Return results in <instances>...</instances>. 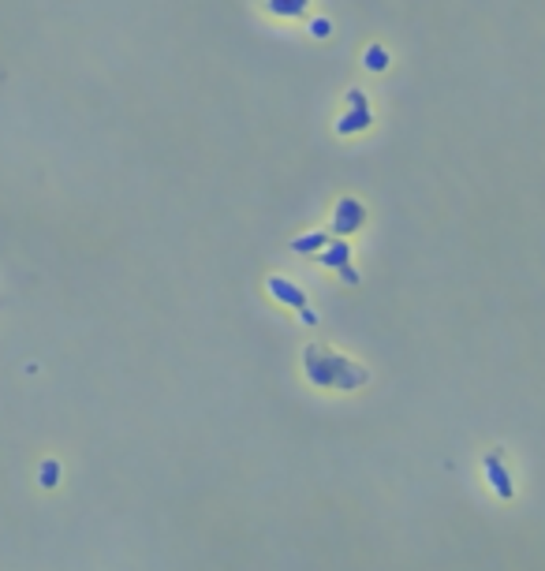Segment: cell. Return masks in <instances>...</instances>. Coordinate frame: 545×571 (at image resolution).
I'll return each mask as SVG.
<instances>
[{"instance_id":"cell-1","label":"cell","mask_w":545,"mask_h":571,"mask_svg":"<svg viewBox=\"0 0 545 571\" xmlns=\"http://www.w3.org/2000/svg\"><path fill=\"white\" fill-rule=\"evenodd\" d=\"M269 288H272V291H277V295H280V299H288V303H295V306H299L306 321H314V314H310V310H306V299H303V291H295V288H288V284H284V280H269Z\"/></svg>"}]
</instances>
